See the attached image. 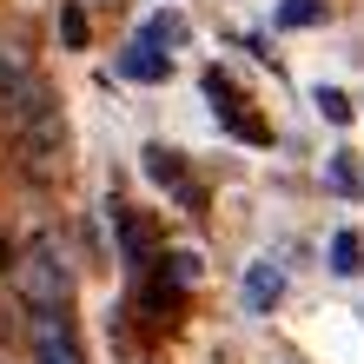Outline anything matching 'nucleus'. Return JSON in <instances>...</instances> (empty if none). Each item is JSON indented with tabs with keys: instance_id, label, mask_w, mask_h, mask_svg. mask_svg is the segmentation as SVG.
<instances>
[{
	"instance_id": "obj_15",
	"label": "nucleus",
	"mask_w": 364,
	"mask_h": 364,
	"mask_svg": "<svg viewBox=\"0 0 364 364\" xmlns=\"http://www.w3.org/2000/svg\"><path fill=\"white\" fill-rule=\"evenodd\" d=\"M7 265H14V252H7V239H0V272H7Z\"/></svg>"
},
{
	"instance_id": "obj_7",
	"label": "nucleus",
	"mask_w": 364,
	"mask_h": 364,
	"mask_svg": "<svg viewBox=\"0 0 364 364\" xmlns=\"http://www.w3.org/2000/svg\"><path fill=\"white\" fill-rule=\"evenodd\" d=\"M33 60L27 53H20V47H7V40H0V106H7V100H20V93H27L33 87Z\"/></svg>"
},
{
	"instance_id": "obj_13",
	"label": "nucleus",
	"mask_w": 364,
	"mask_h": 364,
	"mask_svg": "<svg viewBox=\"0 0 364 364\" xmlns=\"http://www.w3.org/2000/svg\"><path fill=\"white\" fill-rule=\"evenodd\" d=\"M318 113H325L331 126H345V119H351V100L338 93V87H318Z\"/></svg>"
},
{
	"instance_id": "obj_5",
	"label": "nucleus",
	"mask_w": 364,
	"mask_h": 364,
	"mask_svg": "<svg viewBox=\"0 0 364 364\" xmlns=\"http://www.w3.org/2000/svg\"><path fill=\"white\" fill-rule=\"evenodd\" d=\"M239 291H245V311H259V318L278 311V298H285V265H278V259H252Z\"/></svg>"
},
{
	"instance_id": "obj_6",
	"label": "nucleus",
	"mask_w": 364,
	"mask_h": 364,
	"mask_svg": "<svg viewBox=\"0 0 364 364\" xmlns=\"http://www.w3.org/2000/svg\"><path fill=\"white\" fill-rule=\"evenodd\" d=\"M205 93H212V106H219V119H225V133H245V139H272L265 133V119H252V113H239V93L225 87V73H205Z\"/></svg>"
},
{
	"instance_id": "obj_9",
	"label": "nucleus",
	"mask_w": 364,
	"mask_h": 364,
	"mask_svg": "<svg viewBox=\"0 0 364 364\" xmlns=\"http://www.w3.org/2000/svg\"><path fill=\"white\" fill-rule=\"evenodd\" d=\"M146 173H153L159 186H173V192H179V199H186V205H199V186H192V179L179 173V159H173V153H166V146H146Z\"/></svg>"
},
{
	"instance_id": "obj_8",
	"label": "nucleus",
	"mask_w": 364,
	"mask_h": 364,
	"mask_svg": "<svg viewBox=\"0 0 364 364\" xmlns=\"http://www.w3.org/2000/svg\"><path fill=\"white\" fill-rule=\"evenodd\" d=\"M119 245H126V265L139 278H153V232H146L133 212H119Z\"/></svg>"
},
{
	"instance_id": "obj_1",
	"label": "nucleus",
	"mask_w": 364,
	"mask_h": 364,
	"mask_svg": "<svg viewBox=\"0 0 364 364\" xmlns=\"http://www.w3.org/2000/svg\"><path fill=\"white\" fill-rule=\"evenodd\" d=\"M7 272H14V291H20V305H27L33 318L73 311V259H67V245H60L53 232H40Z\"/></svg>"
},
{
	"instance_id": "obj_3",
	"label": "nucleus",
	"mask_w": 364,
	"mask_h": 364,
	"mask_svg": "<svg viewBox=\"0 0 364 364\" xmlns=\"http://www.w3.org/2000/svg\"><path fill=\"white\" fill-rule=\"evenodd\" d=\"M173 40H186V20H179V14H153L133 40H126L119 73H126V80H139V87H159V80L173 73V60H166V47H173Z\"/></svg>"
},
{
	"instance_id": "obj_12",
	"label": "nucleus",
	"mask_w": 364,
	"mask_h": 364,
	"mask_svg": "<svg viewBox=\"0 0 364 364\" xmlns=\"http://www.w3.org/2000/svg\"><path fill=\"white\" fill-rule=\"evenodd\" d=\"M358 259H364V245L351 239V232H338L331 239V272H358Z\"/></svg>"
},
{
	"instance_id": "obj_14",
	"label": "nucleus",
	"mask_w": 364,
	"mask_h": 364,
	"mask_svg": "<svg viewBox=\"0 0 364 364\" xmlns=\"http://www.w3.org/2000/svg\"><path fill=\"white\" fill-rule=\"evenodd\" d=\"M60 40H67V47H87V14H80V7L60 14Z\"/></svg>"
},
{
	"instance_id": "obj_4",
	"label": "nucleus",
	"mask_w": 364,
	"mask_h": 364,
	"mask_svg": "<svg viewBox=\"0 0 364 364\" xmlns=\"http://www.w3.org/2000/svg\"><path fill=\"white\" fill-rule=\"evenodd\" d=\"M33 364H87V351H80V331H73V311L33 318Z\"/></svg>"
},
{
	"instance_id": "obj_10",
	"label": "nucleus",
	"mask_w": 364,
	"mask_h": 364,
	"mask_svg": "<svg viewBox=\"0 0 364 364\" xmlns=\"http://www.w3.org/2000/svg\"><path fill=\"white\" fill-rule=\"evenodd\" d=\"M325 20V0H285L278 7V27H318Z\"/></svg>"
},
{
	"instance_id": "obj_11",
	"label": "nucleus",
	"mask_w": 364,
	"mask_h": 364,
	"mask_svg": "<svg viewBox=\"0 0 364 364\" xmlns=\"http://www.w3.org/2000/svg\"><path fill=\"white\" fill-rule=\"evenodd\" d=\"M325 186H331V192H358V166H351V153H331Z\"/></svg>"
},
{
	"instance_id": "obj_2",
	"label": "nucleus",
	"mask_w": 364,
	"mask_h": 364,
	"mask_svg": "<svg viewBox=\"0 0 364 364\" xmlns=\"http://www.w3.org/2000/svg\"><path fill=\"white\" fill-rule=\"evenodd\" d=\"M7 119H14V139H20V159H27V166H53L60 159L67 126H60V106H53V93L40 87V80L20 100H7Z\"/></svg>"
}]
</instances>
